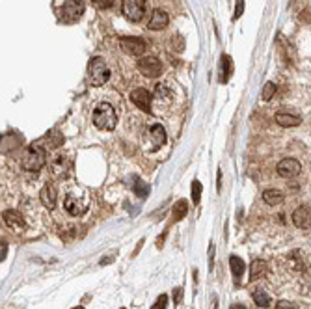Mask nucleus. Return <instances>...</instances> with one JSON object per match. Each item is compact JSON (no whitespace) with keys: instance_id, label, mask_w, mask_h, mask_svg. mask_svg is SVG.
<instances>
[{"instance_id":"nucleus-29","label":"nucleus","mask_w":311,"mask_h":309,"mask_svg":"<svg viewBox=\"0 0 311 309\" xmlns=\"http://www.w3.org/2000/svg\"><path fill=\"white\" fill-rule=\"evenodd\" d=\"M166 306H168V296H166V294H161L151 309H166Z\"/></svg>"},{"instance_id":"nucleus-37","label":"nucleus","mask_w":311,"mask_h":309,"mask_svg":"<svg viewBox=\"0 0 311 309\" xmlns=\"http://www.w3.org/2000/svg\"><path fill=\"white\" fill-rule=\"evenodd\" d=\"M73 309H84V308H82V306H80V308H73Z\"/></svg>"},{"instance_id":"nucleus-16","label":"nucleus","mask_w":311,"mask_h":309,"mask_svg":"<svg viewBox=\"0 0 311 309\" xmlns=\"http://www.w3.org/2000/svg\"><path fill=\"white\" fill-rule=\"evenodd\" d=\"M274 119L278 125H282V127H298L302 123L300 116H296V114H289V112H278L274 116Z\"/></svg>"},{"instance_id":"nucleus-7","label":"nucleus","mask_w":311,"mask_h":309,"mask_svg":"<svg viewBox=\"0 0 311 309\" xmlns=\"http://www.w3.org/2000/svg\"><path fill=\"white\" fill-rule=\"evenodd\" d=\"M71 164H73V157L69 155V153H56V155H52L50 160H48V168L50 171L54 173V175H64L67 169L71 168Z\"/></svg>"},{"instance_id":"nucleus-13","label":"nucleus","mask_w":311,"mask_h":309,"mask_svg":"<svg viewBox=\"0 0 311 309\" xmlns=\"http://www.w3.org/2000/svg\"><path fill=\"white\" fill-rule=\"evenodd\" d=\"M149 142H151V149L157 151L161 149L162 145L166 143V131L162 125H151L149 127Z\"/></svg>"},{"instance_id":"nucleus-24","label":"nucleus","mask_w":311,"mask_h":309,"mask_svg":"<svg viewBox=\"0 0 311 309\" xmlns=\"http://www.w3.org/2000/svg\"><path fill=\"white\" fill-rule=\"evenodd\" d=\"M276 90H278V88H276L274 82H266L263 92H261V99H263V101H270L274 95H276Z\"/></svg>"},{"instance_id":"nucleus-12","label":"nucleus","mask_w":311,"mask_h":309,"mask_svg":"<svg viewBox=\"0 0 311 309\" xmlns=\"http://www.w3.org/2000/svg\"><path fill=\"white\" fill-rule=\"evenodd\" d=\"M292 224L298 229H310L311 227V207L302 205L292 213Z\"/></svg>"},{"instance_id":"nucleus-26","label":"nucleus","mask_w":311,"mask_h":309,"mask_svg":"<svg viewBox=\"0 0 311 309\" xmlns=\"http://www.w3.org/2000/svg\"><path fill=\"white\" fill-rule=\"evenodd\" d=\"M155 95H157V99H161V101L170 99V90H168V86L159 84L157 86V90H155Z\"/></svg>"},{"instance_id":"nucleus-17","label":"nucleus","mask_w":311,"mask_h":309,"mask_svg":"<svg viewBox=\"0 0 311 309\" xmlns=\"http://www.w3.org/2000/svg\"><path fill=\"white\" fill-rule=\"evenodd\" d=\"M2 218H4V224L11 227V229H23L24 227V218L17 211H6L2 214Z\"/></svg>"},{"instance_id":"nucleus-9","label":"nucleus","mask_w":311,"mask_h":309,"mask_svg":"<svg viewBox=\"0 0 311 309\" xmlns=\"http://www.w3.org/2000/svg\"><path fill=\"white\" fill-rule=\"evenodd\" d=\"M276 171H278V175H280V177L292 179V177H296V175L302 171V164L296 159H283V160L278 162Z\"/></svg>"},{"instance_id":"nucleus-34","label":"nucleus","mask_w":311,"mask_h":309,"mask_svg":"<svg viewBox=\"0 0 311 309\" xmlns=\"http://www.w3.org/2000/svg\"><path fill=\"white\" fill-rule=\"evenodd\" d=\"M6 253H8V244L2 240V246H0V261L6 259Z\"/></svg>"},{"instance_id":"nucleus-23","label":"nucleus","mask_w":311,"mask_h":309,"mask_svg":"<svg viewBox=\"0 0 311 309\" xmlns=\"http://www.w3.org/2000/svg\"><path fill=\"white\" fill-rule=\"evenodd\" d=\"M187 211H189L187 203H185V201H177V203H175V207H173V220L177 222V220H181V218H185Z\"/></svg>"},{"instance_id":"nucleus-21","label":"nucleus","mask_w":311,"mask_h":309,"mask_svg":"<svg viewBox=\"0 0 311 309\" xmlns=\"http://www.w3.org/2000/svg\"><path fill=\"white\" fill-rule=\"evenodd\" d=\"M45 142H47V145L50 149H58L60 145H64V134L60 131H50L47 134Z\"/></svg>"},{"instance_id":"nucleus-31","label":"nucleus","mask_w":311,"mask_h":309,"mask_svg":"<svg viewBox=\"0 0 311 309\" xmlns=\"http://www.w3.org/2000/svg\"><path fill=\"white\" fill-rule=\"evenodd\" d=\"M97 8H101V10H106V8H110L114 4V0H92Z\"/></svg>"},{"instance_id":"nucleus-6","label":"nucleus","mask_w":311,"mask_h":309,"mask_svg":"<svg viewBox=\"0 0 311 309\" xmlns=\"http://www.w3.org/2000/svg\"><path fill=\"white\" fill-rule=\"evenodd\" d=\"M123 15L132 23L142 21L144 13H145V0H123L121 2Z\"/></svg>"},{"instance_id":"nucleus-32","label":"nucleus","mask_w":311,"mask_h":309,"mask_svg":"<svg viewBox=\"0 0 311 309\" xmlns=\"http://www.w3.org/2000/svg\"><path fill=\"white\" fill-rule=\"evenodd\" d=\"M242 11H244V0H237V11L233 15V19H239L242 15Z\"/></svg>"},{"instance_id":"nucleus-25","label":"nucleus","mask_w":311,"mask_h":309,"mask_svg":"<svg viewBox=\"0 0 311 309\" xmlns=\"http://www.w3.org/2000/svg\"><path fill=\"white\" fill-rule=\"evenodd\" d=\"M199 199H201V183L194 181L192 183V201H194V205H198Z\"/></svg>"},{"instance_id":"nucleus-35","label":"nucleus","mask_w":311,"mask_h":309,"mask_svg":"<svg viewBox=\"0 0 311 309\" xmlns=\"http://www.w3.org/2000/svg\"><path fill=\"white\" fill-rule=\"evenodd\" d=\"M229 309H246V308L242 306V304H233V306H231Z\"/></svg>"},{"instance_id":"nucleus-1","label":"nucleus","mask_w":311,"mask_h":309,"mask_svg":"<svg viewBox=\"0 0 311 309\" xmlns=\"http://www.w3.org/2000/svg\"><path fill=\"white\" fill-rule=\"evenodd\" d=\"M90 203H92L90 190L84 187H78V185L69 188L66 197H64V209L67 211V214L71 216H82L88 211Z\"/></svg>"},{"instance_id":"nucleus-19","label":"nucleus","mask_w":311,"mask_h":309,"mask_svg":"<svg viewBox=\"0 0 311 309\" xmlns=\"http://www.w3.org/2000/svg\"><path fill=\"white\" fill-rule=\"evenodd\" d=\"M264 274H266V262L263 259H255L252 262V266H250V280H259V278H263Z\"/></svg>"},{"instance_id":"nucleus-5","label":"nucleus","mask_w":311,"mask_h":309,"mask_svg":"<svg viewBox=\"0 0 311 309\" xmlns=\"http://www.w3.org/2000/svg\"><path fill=\"white\" fill-rule=\"evenodd\" d=\"M84 13V4L80 0H64L60 8V17L66 23H75Z\"/></svg>"},{"instance_id":"nucleus-3","label":"nucleus","mask_w":311,"mask_h":309,"mask_svg":"<svg viewBox=\"0 0 311 309\" xmlns=\"http://www.w3.org/2000/svg\"><path fill=\"white\" fill-rule=\"evenodd\" d=\"M118 123V116L116 110L108 103L97 104V108L94 110V125L101 131H112Z\"/></svg>"},{"instance_id":"nucleus-20","label":"nucleus","mask_w":311,"mask_h":309,"mask_svg":"<svg viewBox=\"0 0 311 309\" xmlns=\"http://www.w3.org/2000/svg\"><path fill=\"white\" fill-rule=\"evenodd\" d=\"M263 199L266 205H280L283 199H285V196H283V192H280V190H264L263 192Z\"/></svg>"},{"instance_id":"nucleus-28","label":"nucleus","mask_w":311,"mask_h":309,"mask_svg":"<svg viewBox=\"0 0 311 309\" xmlns=\"http://www.w3.org/2000/svg\"><path fill=\"white\" fill-rule=\"evenodd\" d=\"M222 76H220V78H222V82H226V71H227V75H229V73H231V58L229 56H224L222 58Z\"/></svg>"},{"instance_id":"nucleus-33","label":"nucleus","mask_w":311,"mask_h":309,"mask_svg":"<svg viewBox=\"0 0 311 309\" xmlns=\"http://www.w3.org/2000/svg\"><path fill=\"white\" fill-rule=\"evenodd\" d=\"M173 302H175V306L181 304V287H175V289H173Z\"/></svg>"},{"instance_id":"nucleus-22","label":"nucleus","mask_w":311,"mask_h":309,"mask_svg":"<svg viewBox=\"0 0 311 309\" xmlns=\"http://www.w3.org/2000/svg\"><path fill=\"white\" fill-rule=\"evenodd\" d=\"M252 298H254V302L259 306V308H268V306H270V302H272L270 296H268L263 289H255L254 292H252Z\"/></svg>"},{"instance_id":"nucleus-2","label":"nucleus","mask_w":311,"mask_h":309,"mask_svg":"<svg viewBox=\"0 0 311 309\" xmlns=\"http://www.w3.org/2000/svg\"><path fill=\"white\" fill-rule=\"evenodd\" d=\"M45 164H47V151L43 149L41 145H30L28 149L24 151L23 159H21L23 169L34 171V173H38Z\"/></svg>"},{"instance_id":"nucleus-27","label":"nucleus","mask_w":311,"mask_h":309,"mask_svg":"<svg viewBox=\"0 0 311 309\" xmlns=\"http://www.w3.org/2000/svg\"><path fill=\"white\" fill-rule=\"evenodd\" d=\"M134 192L138 194V196L145 197L149 194V185H145V183H142V181H136V185H134Z\"/></svg>"},{"instance_id":"nucleus-4","label":"nucleus","mask_w":311,"mask_h":309,"mask_svg":"<svg viewBox=\"0 0 311 309\" xmlns=\"http://www.w3.org/2000/svg\"><path fill=\"white\" fill-rule=\"evenodd\" d=\"M88 75H90V82L94 86H103L108 78H110V71L104 64L103 58H92L88 64Z\"/></svg>"},{"instance_id":"nucleus-18","label":"nucleus","mask_w":311,"mask_h":309,"mask_svg":"<svg viewBox=\"0 0 311 309\" xmlns=\"http://www.w3.org/2000/svg\"><path fill=\"white\" fill-rule=\"evenodd\" d=\"M229 266H231V274L235 278V283H239L240 276L244 274V261L240 257H237V255H231L229 257Z\"/></svg>"},{"instance_id":"nucleus-15","label":"nucleus","mask_w":311,"mask_h":309,"mask_svg":"<svg viewBox=\"0 0 311 309\" xmlns=\"http://www.w3.org/2000/svg\"><path fill=\"white\" fill-rule=\"evenodd\" d=\"M39 199H41V203L47 207L48 211H52L56 207V188L52 187V185H45V187L41 188V192H39Z\"/></svg>"},{"instance_id":"nucleus-10","label":"nucleus","mask_w":311,"mask_h":309,"mask_svg":"<svg viewBox=\"0 0 311 309\" xmlns=\"http://www.w3.org/2000/svg\"><path fill=\"white\" fill-rule=\"evenodd\" d=\"M120 47H121L125 52L132 54V56H140V54L145 52L147 45H145V41L140 38H121L120 39Z\"/></svg>"},{"instance_id":"nucleus-11","label":"nucleus","mask_w":311,"mask_h":309,"mask_svg":"<svg viewBox=\"0 0 311 309\" xmlns=\"http://www.w3.org/2000/svg\"><path fill=\"white\" fill-rule=\"evenodd\" d=\"M131 101L140 110H144V112H151V101H153V95L147 92V90H144V88H138V90H134L131 94Z\"/></svg>"},{"instance_id":"nucleus-8","label":"nucleus","mask_w":311,"mask_h":309,"mask_svg":"<svg viewBox=\"0 0 311 309\" xmlns=\"http://www.w3.org/2000/svg\"><path fill=\"white\" fill-rule=\"evenodd\" d=\"M138 69H140V73L144 76H147V78H157V76H161V73H162V64L159 58L145 56L138 62Z\"/></svg>"},{"instance_id":"nucleus-14","label":"nucleus","mask_w":311,"mask_h":309,"mask_svg":"<svg viewBox=\"0 0 311 309\" xmlns=\"http://www.w3.org/2000/svg\"><path fill=\"white\" fill-rule=\"evenodd\" d=\"M168 23H170V17H168V13L162 10H153L151 13V19H149V30H164L168 26Z\"/></svg>"},{"instance_id":"nucleus-30","label":"nucleus","mask_w":311,"mask_h":309,"mask_svg":"<svg viewBox=\"0 0 311 309\" xmlns=\"http://www.w3.org/2000/svg\"><path fill=\"white\" fill-rule=\"evenodd\" d=\"M276 309H298V308H296V304H292V302H287V300H280V302L276 304Z\"/></svg>"},{"instance_id":"nucleus-38","label":"nucleus","mask_w":311,"mask_h":309,"mask_svg":"<svg viewBox=\"0 0 311 309\" xmlns=\"http://www.w3.org/2000/svg\"><path fill=\"white\" fill-rule=\"evenodd\" d=\"M121 309H125V308H121Z\"/></svg>"},{"instance_id":"nucleus-36","label":"nucleus","mask_w":311,"mask_h":309,"mask_svg":"<svg viewBox=\"0 0 311 309\" xmlns=\"http://www.w3.org/2000/svg\"><path fill=\"white\" fill-rule=\"evenodd\" d=\"M106 262H112V257H104L103 261H101V264H106Z\"/></svg>"}]
</instances>
